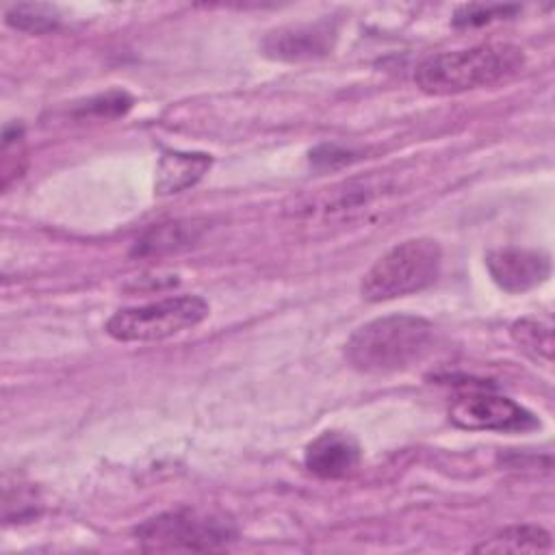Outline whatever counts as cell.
<instances>
[{
  "label": "cell",
  "mask_w": 555,
  "mask_h": 555,
  "mask_svg": "<svg viewBox=\"0 0 555 555\" xmlns=\"http://www.w3.org/2000/svg\"><path fill=\"white\" fill-rule=\"evenodd\" d=\"M525 52L514 43H479L464 50L427 56L414 72V82L429 95H457L492 87L516 76Z\"/></svg>",
  "instance_id": "cell-1"
},
{
  "label": "cell",
  "mask_w": 555,
  "mask_h": 555,
  "mask_svg": "<svg viewBox=\"0 0 555 555\" xmlns=\"http://www.w3.org/2000/svg\"><path fill=\"white\" fill-rule=\"evenodd\" d=\"M434 345V325L416 314H386L360 325L345 345L349 364L369 375L410 369Z\"/></svg>",
  "instance_id": "cell-2"
},
{
  "label": "cell",
  "mask_w": 555,
  "mask_h": 555,
  "mask_svg": "<svg viewBox=\"0 0 555 555\" xmlns=\"http://www.w3.org/2000/svg\"><path fill=\"white\" fill-rule=\"evenodd\" d=\"M440 264L442 249L434 238L401 241L364 273L360 295L366 301H388L425 291L438 280Z\"/></svg>",
  "instance_id": "cell-3"
},
{
  "label": "cell",
  "mask_w": 555,
  "mask_h": 555,
  "mask_svg": "<svg viewBox=\"0 0 555 555\" xmlns=\"http://www.w3.org/2000/svg\"><path fill=\"white\" fill-rule=\"evenodd\" d=\"M134 535L145 551H215L236 538V527L223 514L180 507L147 518Z\"/></svg>",
  "instance_id": "cell-4"
},
{
  "label": "cell",
  "mask_w": 555,
  "mask_h": 555,
  "mask_svg": "<svg viewBox=\"0 0 555 555\" xmlns=\"http://www.w3.org/2000/svg\"><path fill=\"white\" fill-rule=\"evenodd\" d=\"M210 312L199 295H176L117 310L106 321V334L119 343H156L193 330Z\"/></svg>",
  "instance_id": "cell-5"
},
{
  "label": "cell",
  "mask_w": 555,
  "mask_h": 555,
  "mask_svg": "<svg viewBox=\"0 0 555 555\" xmlns=\"http://www.w3.org/2000/svg\"><path fill=\"white\" fill-rule=\"evenodd\" d=\"M449 418L453 425L470 431H531L540 427L533 412L509 397L486 390L460 395L449 408Z\"/></svg>",
  "instance_id": "cell-6"
},
{
  "label": "cell",
  "mask_w": 555,
  "mask_h": 555,
  "mask_svg": "<svg viewBox=\"0 0 555 555\" xmlns=\"http://www.w3.org/2000/svg\"><path fill=\"white\" fill-rule=\"evenodd\" d=\"M338 28L332 20H317L271 30L262 39V52L269 59L297 63L327 56L334 50Z\"/></svg>",
  "instance_id": "cell-7"
},
{
  "label": "cell",
  "mask_w": 555,
  "mask_h": 555,
  "mask_svg": "<svg viewBox=\"0 0 555 555\" xmlns=\"http://www.w3.org/2000/svg\"><path fill=\"white\" fill-rule=\"evenodd\" d=\"M492 282L505 293H527L551 275V256L531 247H496L486 254Z\"/></svg>",
  "instance_id": "cell-8"
},
{
  "label": "cell",
  "mask_w": 555,
  "mask_h": 555,
  "mask_svg": "<svg viewBox=\"0 0 555 555\" xmlns=\"http://www.w3.org/2000/svg\"><path fill=\"white\" fill-rule=\"evenodd\" d=\"M390 182L386 178L369 176L349 182H340L332 189L319 193L310 204L301 206L306 215H321V217H340L349 219L366 210L375 199L390 195Z\"/></svg>",
  "instance_id": "cell-9"
},
{
  "label": "cell",
  "mask_w": 555,
  "mask_h": 555,
  "mask_svg": "<svg viewBox=\"0 0 555 555\" xmlns=\"http://www.w3.org/2000/svg\"><path fill=\"white\" fill-rule=\"evenodd\" d=\"M362 460L358 440L345 431L319 434L304 453L306 468L319 479H345L351 477Z\"/></svg>",
  "instance_id": "cell-10"
},
{
  "label": "cell",
  "mask_w": 555,
  "mask_h": 555,
  "mask_svg": "<svg viewBox=\"0 0 555 555\" xmlns=\"http://www.w3.org/2000/svg\"><path fill=\"white\" fill-rule=\"evenodd\" d=\"M206 225L208 223L204 219H176V221L152 225L134 243L132 256L152 258V256H165V254L191 247L202 238V234L206 232Z\"/></svg>",
  "instance_id": "cell-11"
},
{
  "label": "cell",
  "mask_w": 555,
  "mask_h": 555,
  "mask_svg": "<svg viewBox=\"0 0 555 555\" xmlns=\"http://www.w3.org/2000/svg\"><path fill=\"white\" fill-rule=\"evenodd\" d=\"M212 158L204 152H165L156 167V193L173 195L202 180Z\"/></svg>",
  "instance_id": "cell-12"
},
{
  "label": "cell",
  "mask_w": 555,
  "mask_h": 555,
  "mask_svg": "<svg viewBox=\"0 0 555 555\" xmlns=\"http://www.w3.org/2000/svg\"><path fill=\"white\" fill-rule=\"evenodd\" d=\"M551 533L538 525H512L475 546L477 553H542L551 551Z\"/></svg>",
  "instance_id": "cell-13"
},
{
  "label": "cell",
  "mask_w": 555,
  "mask_h": 555,
  "mask_svg": "<svg viewBox=\"0 0 555 555\" xmlns=\"http://www.w3.org/2000/svg\"><path fill=\"white\" fill-rule=\"evenodd\" d=\"M512 340L531 360H542L551 364L553 360V325L542 319H520L509 327Z\"/></svg>",
  "instance_id": "cell-14"
},
{
  "label": "cell",
  "mask_w": 555,
  "mask_h": 555,
  "mask_svg": "<svg viewBox=\"0 0 555 555\" xmlns=\"http://www.w3.org/2000/svg\"><path fill=\"white\" fill-rule=\"evenodd\" d=\"M4 20L9 26H13L17 30L41 35V33H50L59 26L61 13L52 4L20 2V4H11L4 11Z\"/></svg>",
  "instance_id": "cell-15"
},
{
  "label": "cell",
  "mask_w": 555,
  "mask_h": 555,
  "mask_svg": "<svg viewBox=\"0 0 555 555\" xmlns=\"http://www.w3.org/2000/svg\"><path fill=\"white\" fill-rule=\"evenodd\" d=\"M24 169V128L9 124L2 130V186L7 189L11 176H20Z\"/></svg>",
  "instance_id": "cell-16"
},
{
  "label": "cell",
  "mask_w": 555,
  "mask_h": 555,
  "mask_svg": "<svg viewBox=\"0 0 555 555\" xmlns=\"http://www.w3.org/2000/svg\"><path fill=\"white\" fill-rule=\"evenodd\" d=\"M516 11H520V7L516 4H464L455 11L453 15V24L460 28H468V26H483L492 20H505L509 15H514Z\"/></svg>",
  "instance_id": "cell-17"
},
{
  "label": "cell",
  "mask_w": 555,
  "mask_h": 555,
  "mask_svg": "<svg viewBox=\"0 0 555 555\" xmlns=\"http://www.w3.org/2000/svg\"><path fill=\"white\" fill-rule=\"evenodd\" d=\"M132 106V98L126 91H108L87 102L85 113L98 115V117H117L124 115Z\"/></svg>",
  "instance_id": "cell-18"
},
{
  "label": "cell",
  "mask_w": 555,
  "mask_h": 555,
  "mask_svg": "<svg viewBox=\"0 0 555 555\" xmlns=\"http://www.w3.org/2000/svg\"><path fill=\"white\" fill-rule=\"evenodd\" d=\"M358 154L351 152V150H345L336 143H323L319 145L317 150L310 152V163H314L317 167H323V169H334V167H340V165H347L351 160H356Z\"/></svg>",
  "instance_id": "cell-19"
}]
</instances>
